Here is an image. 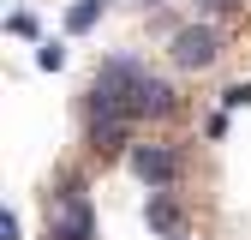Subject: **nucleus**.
Returning <instances> with one entry per match:
<instances>
[{"mask_svg": "<svg viewBox=\"0 0 251 240\" xmlns=\"http://www.w3.org/2000/svg\"><path fill=\"white\" fill-rule=\"evenodd\" d=\"M102 12H108V0H78V6L66 12V30H72V36H84V30H96Z\"/></svg>", "mask_w": 251, "mask_h": 240, "instance_id": "nucleus-8", "label": "nucleus"}, {"mask_svg": "<svg viewBox=\"0 0 251 240\" xmlns=\"http://www.w3.org/2000/svg\"><path fill=\"white\" fill-rule=\"evenodd\" d=\"M144 6H150V0H144Z\"/></svg>", "mask_w": 251, "mask_h": 240, "instance_id": "nucleus-13", "label": "nucleus"}, {"mask_svg": "<svg viewBox=\"0 0 251 240\" xmlns=\"http://www.w3.org/2000/svg\"><path fill=\"white\" fill-rule=\"evenodd\" d=\"M150 78L144 60L132 54H114L96 66V78H90V120H132V96H138V84ZM138 126V120H132Z\"/></svg>", "mask_w": 251, "mask_h": 240, "instance_id": "nucleus-1", "label": "nucleus"}, {"mask_svg": "<svg viewBox=\"0 0 251 240\" xmlns=\"http://www.w3.org/2000/svg\"><path fill=\"white\" fill-rule=\"evenodd\" d=\"M36 66L42 72H60V66H66V48H60V42H42L36 48Z\"/></svg>", "mask_w": 251, "mask_h": 240, "instance_id": "nucleus-9", "label": "nucleus"}, {"mask_svg": "<svg viewBox=\"0 0 251 240\" xmlns=\"http://www.w3.org/2000/svg\"><path fill=\"white\" fill-rule=\"evenodd\" d=\"M132 138V120H90V150H120Z\"/></svg>", "mask_w": 251, "mask_h": 240, "instance_id": "nucleus-6", "label": "nucleus"}, {"mask_svg": "<svg viewBox=\"0 0 251 240\" xmlns=\"http://www.w3.org/2000/svg\"><path fill=\"white\" fill-rule=\"evenodd\" d=\"M24 228H18V216H12V210H0V240H18Z\"/></svg>", "mask_w": 251, "mask_h": 240, "instance_id": "nucleus-11", "label": "nucleus"}, {"mask_svg": "<svg viewBox=\"0 0 251 240\" xmlns=\"http://www.w3.org/2000/svg\"><path fill=\"white\" fill-rule=\"evenodd\" d=\"M162 114H174V84L168 78H144L138 96H132V120H162Z\"/></svg>", "mask_w": 251, "mask_h": 240, "instance_id": "nucleus-5", "label": "nucleus"}, {"mask_svg": "<svg viewBox=\"0 0 251 240\" xmlns=\"http://www.w3.org/2000/svg\"><path fill=\"white\" fill-rule=\"evenodd\" d=\"M144 216H150V228H155V234H179V204H174V198H162V192H150Z\"/></svg>", "mask_w": 251, "mask_h": 240, "instance_id": "nucleus-7", "label": "nucleus"}, {"mask_svg": "<svg viewBox=\"0 0 251 240\" xmlns=\"http://www.w3.org/2000/svg\"><path fill=\"white\" fill-rule=\"evenodd\" d=\"M215 54H222V30H215L209 18H198V24H179V30H174V66H185V72H203V66H215Z\"/></svg>", "mask_w": 251, "mask_h": 240, "instance_id": "nucleus-2", "label": "nucleus"}, {"mask_svg": "<svg viewBox=\"0 0 251 240\" xmlns=\"http://www.w3.org/2000/svg\"><path fill=\"white\" fill-rule=\"evenodd\" d=\"M132 174L144 180L150 192H168L179 180V150L174 144H132Z\"/></svg>", "mask_w": 251, "mask_h": 240, "instance_id": "nucleus-4", "label": "nucleus"}, {"mask_svg": "<svg viewBox=\"0 0 251 240\" xmlns=\"http://www.w3.org/2000/svg\"><path fill=\"white\" fill-rule=\"evenodd\" d=\"M222 108H251V84H227L222 90Z\"/></svg>", "mask_w": 251, "mask_h": 240, "instance_id": "nucleus-10", "label": "nucleus"}, {"mask_svg": "<svg viewBox=\"0 0 251 240\" xmlns=\"http://www.w3.org/2000/svg\"><path fill=\"white\" fill-rule=\"evenodd\" d=\"M54 240H96V216H90L84 180H60V216H54Z\"/></svg>", "mask_w": 251, "mask_h": 240, "instance_id": "nucleus-3", "label": "nucleus"}, {"mask_svg": "<svg viewBox=\"0 0 251 240\" xmlns=\"http://www.w3.org/2000/svg\"><path fill=\"white\" fill-rule=\"evenodd\" d=\"M198 6H203V12H227L233 0H198Z\"/></svg>", "mask_w": 251, "mask_h": 240, "instance_id": "nucleus-12", "label": "nucleus"}]
</instances>
